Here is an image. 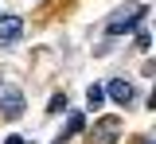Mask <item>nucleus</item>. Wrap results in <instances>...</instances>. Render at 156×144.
Returning a JSON list of instances; mask_svg holds the SVG:
<instances>
[{
	"label": "nucleus",
	"mask_w": 156,
	"mask_h": 144,
	"mask_svg": "<svg viewBox=\"0 0 156 144\" xmlns=\"http://www.w3.org/2000/svg\"><path fill=\"white\" fill-rule=\"evenodd\" d=\"M101 101H105V90H101V86H90V90H86V105H90V109H101Z\"/></svg>",
	"instance_id": "nucleus-7"
},
{
	"label": "nucleus",
	"mask_w": 156,
	"mask_h": 144,
	"mask_svg": "<svg viewBox=\"0 0 156 144\" xmlns=\"http://www.w3.org/2000/svg\"><path fill=\"white\" fill-rule=\"evenodd\" d=\"M62 109H66V94H55V98H51V109H47V113H62Z\"/></svg>",
	"instance_id": "nucleus-8"
},
{
	"label": "nucleus",
	"mask_w": 156,
	"mask_h": 144,
	"mask_svg": "<svg viewBox=\"0 0 156 144\" xmlns=\"http://www.w3.org/2000/svg\"><path fill=\"white\" fill-rule=\"evenodd\" d=\"M0 113H4L8 121H20V117H23V94H20L16 86H4V90H0Z\"/></svg>",
	"instance_id": "nucleus-1"
},
{
	"label": "nucleus",
	"mask_w": 156,
	"mask_h": 144,
	"mask_svg": "<svg viewBox=\"0 0 156 144\" xmlns=\"http://www.w3.org/2000/svg\"><path fill=\"white\" fill-rule=\"evenodd\" d=\"M117 132H121V121L117 117H105V121L94 125V132H90V144H113Z\"/></svg>",
	"instance_id": "nucleus-2"
},
{
	"label": "nucleus",
	"mask_w": 156,
	"mask_h": 144,
	"mask_svg": "<svg viewBox=\"0 0 156 144\" xmlns=\"http://www.w3.org/2000/svg\"><path fill=\"white\" fill-rule=\"evenodd\" d=\"M140 20H144V12H125V16H117V20H109V35H121V31H133V27H140Z\"/></svg>",
	"instance_id": "nucleus-4"
},
{
	"label": "nucleus",
	"mask_w": 156,
	"mask_h": 144,
	"mask_svg": "<svg viewBox=\"0 0 156 144\" xmlns=\"http://www.w3.org/2000/svg\"><path fill=\"white\" fill-rule=\"evenodd\" d=\"M136 47H140V51H148V47H152V39H148V31H140V35H136Z\"/></svg>",
	"instance_id": "nucleus-9"
},
{
	"label": "nucleus",
	"mask_w": 156,
	"mask_h": 144,
	"mask_svg": "<svg viewBox=\"0 0 156 144\" xmlns=\"http://www.w3.org/2000/svg\"><path fill=\"white\" fill-rule=\"evenodd\" d=\"M4 144H27V140H23V136H8Z\"/></svg>",
	"instance_id": "nucleus-10"
},
{
	"label": "nucleus",
	"mask_w": 156,
	"mask_h": 144,
	"mask_svg": "<svg viewBox=\"0 0 156 144\" xmlns=\"http://www.w3.org/2000/svg\"><path fill=\"white\" fill-rule=\"evenodd\" d=\"M105 94H109V98H113L117 105H129V101H133V86L125 82V78H113V82H109V90H105Z\"/></svg>",
	"instance_id": "nucleus-5"
},
{
	"label": "nucleus",
	"mask_w": 156,
	"mask_h": 144,
	"mask_svg": "<svg viewBox=\"0 0 156 144\" xmlns=\"http://www.w3.org/2000/svg\"><path fill=\"white\" fill-rule=\"evenodd\" d=\"M82 125H86V117H82V113H70V121H66V132H62L58 140H70V136H78V132H82Z\"/></svg>",
	"instance_id": "nucleus-6"
},
{
	"label": "nucleus",
	"mask_w": 156,
	"mask_h": 144,
	"mask_svg": "<svg viewBox=\"0 0 156 144\" xmlns=\"http://www.w3.org/2000/svg\"><path fill=\"white\" fill-rule=\"evenodd\" d=\"M20 35H23V20L20 16H0V47L16 43Z\"/></svg>",
	"instance_id": "nucleus-3"
}]
</instances>
